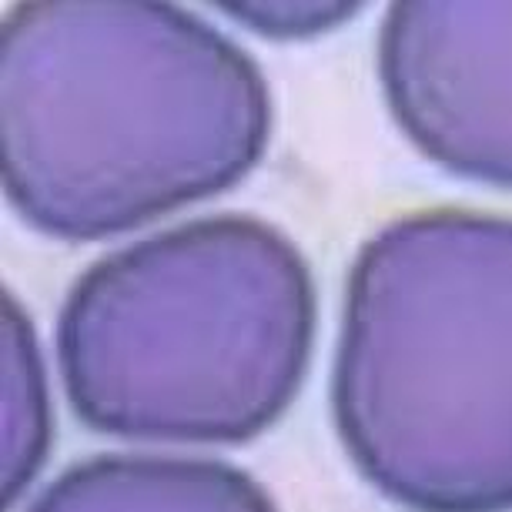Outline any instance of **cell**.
<instances>
[{"label":"cell","mask_w":512,"mask_h":512,"mask_svg":"<svg viewBox=\"0 0 512 512\" xmlns=\"http://www.w3.org/2000/svg\"><path fill=\"white\" fill-rule=\"evenodd\" d=\"M335 429L412 512H512V218L415 211L365 241L345 285Z\"/></svg>","instance_id":"3"},{"label":"cell","mask_w":512,"mask_h":512,"mask_svg":"<svg viewBox=\"0 0 512 512\" xmlns=\"http://www.w3.org/2000/svg\"><path fill=\"white\" fill-rule=\"evenodd\" d=\"M315 325V278L295 241L255 215H211L77 278L57 318V365L94 432L238 446L295 402Z\"/></svg>","instance_id":"2"},{"label":"cell","mask_w":512,"mask_h":512,"mask_svg":"<svg viewBox=\"0 0 512 512\" xmlns=\"http://www.w3.org/2000/svg\"><path fill=\"white\" fill-rule=\"evenodd\" d=\"M54 439L51 389L31 315L4 292V506L44 469Z\"/></svg>","instance_id":"6"},{"label":"cell","mask_w":512,"mask_h":512,"mask_svg":"<svg viewBox=\"0 0 512 512\" xmlns=\"http://www.w3.org/2000/svg\"><path fill=\"white\" fill-rule=\"evenodd\" d=\"M27 512H278L245 469L198 456L114 452L61 472Z\"/></svg>","instance_id":"5"},{"label":"cell","mask_w":512,"mask_h":512,"mask_svg":"<svg viewBox=\"0 0 512 512\" xmlns=\"http://www.w3.org/2000/svg\"><path fill=\"white\" fill-rule=\"evenodd\" d=\"M272 94L248 51L178 4L27 0L0 24V171L64 241L124 235L255 171Z\"/></svg>","instance_id":"1"},{"label":"cell","mask_w":512,"mask_h":512,"mask_svg":"<svg viewBox=\"0 0 512 512\" xmlns=\"http://www.w3.org/2000/svg\"><path fill=\"white\" fill-rule=\"evenodd\" d=\"M225 14L245 24L248 31L272 41H298L322 31H335L359 11L355 4H228Z\"/></svg>","instance_id":"7"},{"label":"cell","mask_w":512,"mask_h":512,"mask_svg":"<svg viewBox=\"0 0 512 512\" xmlns=\"http://www.w3.org/2000/svg\"><path fill=\"white\" fill-rule=\"evenodd\" d=\"M395 124L449 175L512 191V4L402 0L379 31Z\"/></svg>","instance_id":"4"}]
</instances>
